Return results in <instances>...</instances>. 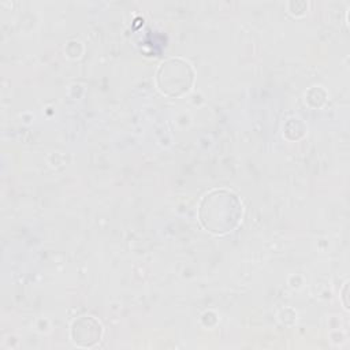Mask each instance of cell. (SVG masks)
I'll list each match as a JSON object with an SVG mask.
<instances>
[{"instance_id": "1", "label": "cell", "mask_w": 350, "mask_h": 350, "mask_svg": "<svg viewBox=\"0 0 350 350\" xmlns=\"http://www.w3.org/2000/svg\"><path fill=\"white\" fill-rule=\"evenodd\" d=\"M243 206L239 197L226 189L206 193L198 208V219L205 230L216 235L227 234L238 227L242 220Z\"/></svg>"}, {"instance_id": "2", "label": "cell", "mask_w": 350, "mask_h": 350, "mask_svg": "<svg viewBox=\"0 0 350 350\" xmlns=\"http://www.w3.org/2000/svg\"><path fill=\"white\" fill-rule=\"evenodd\" d=\"M156 81L164 94L178 97L190 90L194 82V71L183 59L171 57L160 64Z\"/></svg>"}, {"instance_id": "3", "label": "cell", "mask_w": 350, "mask_h": 350, "mask_svg": "<svg viewBox=\"0 0 350 350\" xmlns=\"http://www.w3.org/2000/svg\"><path fill=\"white\" fill-rule=\"evenodd\" d=\"M103 327L92 316H81L71 325V338L78 346H93L101 338Z\"/></svg>"}]
</instances>
